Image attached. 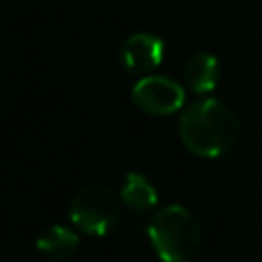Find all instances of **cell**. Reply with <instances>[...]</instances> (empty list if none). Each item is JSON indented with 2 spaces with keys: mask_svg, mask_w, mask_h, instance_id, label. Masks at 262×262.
<instances>
[{
  "mask_svg": "<svg viewBox=\"0 0 262 262\" xmlns=\"http://www.w3.org/2000/svg\"><path fill=\"white\" fill-rule=\"evenodd\" d=\"M178 129L188 151L201 158H219L237 141L239 121L221 100L205 98L182 113Z\"/></svg>",
  "mask_w": 262,
  "mask_h": 262,
  "instance_id": "1",
  "label": "cell"
},
{
  "mask_svg": "<svg viewBox=\"0 0 262 262\" xmlns=\"http://www.w3.org/2000/svg\"><path fill=\"white\" fill-rule=\"evenodd\" d=\"M147 237L160 260L190 262L199 252L201 229L194 215L186 207L168 205L151 217Z\"/></svg>",
  "mask_w": 262,
  "mask_h": 262,
  "instance_id": "2",
  "label": "cell"
},
{
  "mask_svg": "<svg viewBox=\"0 0 262 262\" xmlns=\"http://www.w3.org/2000/svg\"><path fill=\"white\" fill-rule=\"evenodd\" d=\"M121 217V205L115 192L106 186H86L78 190L70 203L72 223L88 235H106L115 229Z\"/></svg>",
  "mask_w": 262,
  "mask_h": 262,
  "instance_id": "3",
  "label": "cell"
},
{
  "mask_svg": "<svg viewBox=\"0 0 262 262\" xmlns=\"http://www.w3.org/2000/svg\"><path fill=\"white\" fill-rule=\"evenodd\" d=\"M131 98L139 111L162 117L180 111V106L184 104V90L172 78L145 76L133 86Z\"/></svg>",
  "mask_w": 262,
  "mask_h": 262,
  "instance_id": "4",
  "label": "cell"
},
{
  "mask_svg": "<svg viewBox=\"0 0 262 262\" xmlns=\"http://www.w3.org/2000/svg\"><path fill=\"white\" fill-rule=\"evenodd\" d=\"M164 41L151 33H135L121 47V63L127 72L149 74L162 63Z\"/></svg>",
  "mask_w": 262,
  "mask_h": 262,
  "instance_id": "5",
  "label": "cell"
},
{
  "mask_svg": "<svg viewBox=\"0 0 262 262\" xmlns=\"http://www.w3.org/2000/svg\"><path fill=\"white\" fill-rule=\"evenodd\" d=\"M219 78H221V66L213 53H205V51L196 53L184 66V82L190 90L199 94L215 90Z\"/></svg>",
  "mask_w": 262,
  "mask_h": 262,
  "instance_id": "6",
  "label": "cell"
},
{
  "mask_svg": "<svg viewBox=\"0 0 262 262\" xmlns=\"http://www.w3.org/2000/svg\"><path fill=\"white\" fill-rule=\"evenodd\" d=\"M80 246V237L66 225L53 223L45 227L37 237V250L41 256L49 260H66L70 258Z\"/></svg>",
  "mask_w": 262,
  "mask_h": 262,
  "instance_id": "7",
  "label": "cell"
},
{
  "mask_svg": "<svg viewBox=\"0 0 262 262\" xmlns=\"http://www.w3.org/2000/svg\"><path fill=\"white\" fill-rule=\"evenodd\" d=\"M121 201L129 209L137 213H145L151 207H156L158 192L147 176H143L141 172H129L121 182Z\"/></svg>",
  "mask_w": 262,
  "mask_h": 262,
  "instance_id": "8",
  "label": "cell"
}]
</instances>
